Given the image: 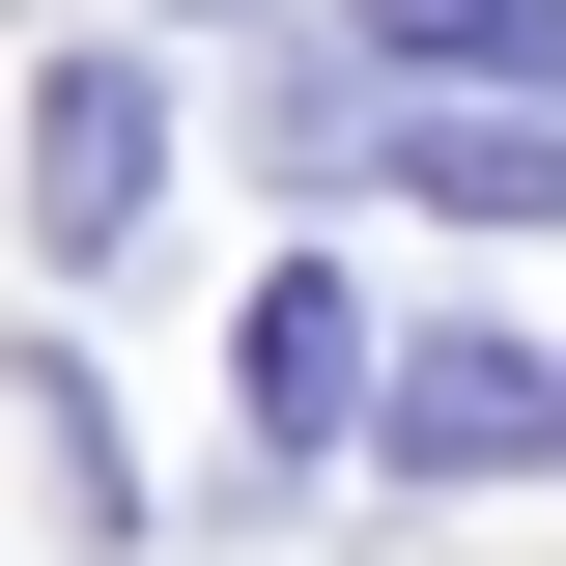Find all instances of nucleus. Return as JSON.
<instances>
[{
	"instance_id": "1",
	"label": "nucleus",
	"mask_w": 566,
	"mask_h": 566,
	"mask_svg": "<svg viewBox=\"0 0 566 566\" xmlns=\"http://www.w3.org/2000/svg\"><path fill=\"white\" fill-rule=\"evenodd\" d=\"M142 199H170V85H142V57H57V85H29V227H57V255H142Z\"/></svg>"
},
{
	"instance_id": "2",
	"label": "nucleus",
	"mask_w": 566,
	"mask_h": 566,
	"mask_svg": "<svg viewBox=\"0 0 566 566\" xmlns=\"http://www.w3.org/2000/svg\"><path fill=\"white\" fill-rule=\"evenodd\" d=\"M368 453H397V482H510V453H566V368L538 340H397Z\"/></svg>"
},
{
	"instance_id": "3",
	"label": "nucleus",
	"mask_w": 566,
	"mask_h": 566,
	"mask_svg": "<svg viewBox=\"0 0 566 566\" xmlns=\"http://www.w3.org/2000/svg\"><path fill=\"white\" fill-rule=\"evenodd\" d=\"M368 397H397V340H368V283H340V255H283V283H255V424H283V453H340Z\"/></svg>"
},
{
	"instance_id": "4",
	"label": "nucleus",
	"mask_w": 566,
	"mask_h": 566,
	"mask_svg": "<svg viewBox=\"0 0 566 566\" xmlns=\"http://www.w3.org/2000/svg\"><path fill=\"white\" fill-rule=\"evenodd\" d=\"M397 170H424L453 227H566V114H510V85H453V114L397 142Z\"/></svg>"
},
{
	"instance_id": "5",
	"label": "nucleus",
	"mask_w": 566,
	"mask_h": 566,
	"mask_svg": "<svg viewBox=\"0 0 566 566\" xmlns=\"http://www.w3.org/2000/svg\"><path fill=\"white\" fill-rule=\"evenodd\" d=\"M368 57H424V85H510V114H566V0H368Z\"/></svg>"
},
{
	"instance_id": "6",
	"label": "nucleus",
	"mask_w": 566,
	"mask_h": 566,
	"mask_svg": "<svg viewBox=\"0 0 566 566\" xmlns=\"http://www.w3.org/2000/svg\"><path fill=\"white\" fill-rule=\"evenodd\" d=\"M170 29H227V0H170Z\"/></svg>"
}]
</instances>
